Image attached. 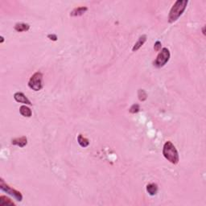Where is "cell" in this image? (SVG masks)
<instances>
[{"instance_id": "1", "label": "cell", "mask_w": 206, "mask_h": 206, "mask_svg": "<svg viewBox=\"0 0 206 206\" xmlns=\"http://www.w3.org/2000/svg\"><path fill=\"white\" fill-rule=\"evenodd\" d=\"M188 3V0H177L172 7L171 8L169 15H168V22L174 23L182 15L184 11L186 9V7Z\"/></svg>"}, {"instance_id": "2", "label": "cell", "mask_w": 206, "mask_h": 206, "mask_svg": "<svg viewBox=\"0 0 206 206\" xmlns=\"http://www.w3.org/2000/svg\"><path fill=\"white\" fill-rule=\"evenodd\" d=\"M163 155L164 158L172 164H177L179 163L180 158L178 151L176 150V147L170 141H168L164 143L163 147Z\"/></svg>"}, {"instance_id": "3", "label": "cell", "mask_w": 206, "mask_h": 206, "mask_svg": "<svg viewBox=\"0 0 206 206\" xmlns=\"http://www.w3.org/2000/svg\"><path fill=\"white\" fill-rule=\"evenodd\" d=\"M28 87L34 91H39L43 88V74L40 72H35L28 81Z\"/></svg>"}, {"instance_id": "4", "label": "cell", "mask_w": 206, "mask_h": 206, "mask_svg": "<svg viewBox=\"0 0 206 206\" xmlns=\"http://www.w3.org/2000/svg\"><path fill=\"white\" fill-rule=\"evenodd\" d=\"M170 52L168 50V48H162L161 52L159 53L156 60L154 61V65L157 68L164 67L168 62V60L170 59Z\"/></svg>"}, {"instance_id": "5", "label": "cell", "mask_w": 206, "mask_h": 206, "mask_svg": "<svg viewBox=\"0 0 206 206\" xmlns=\"http://www.w3.org/2000/svg\"><path fill=\"white\" fill-rule=\"evenodd\" d=\"M0 188H1V189H2L3 192H7V193L10 195V196H13L16 200H18V201H22L23 196L22 194H21V192L15 190L14 188H11L8 184H5L4 180H2V178L0 179Z\"/></svg>"}, {"instance_id": "6", "label": "cell", "mask_w": 206, "mask_h": 206, "mask_svg": "<svg viewBox=\"0 0 206 206\" xmlns=\"http://www.w3.org/2000/svg\"><path fill=\"white\" fill-rule=\"evenodd\" d=\"M14 99L17 102H20V103H23V104H26L31 106L32 105V102H30V100L27 98L24 94L21 92H17L14 94Z\"/></svg>"}, {"instance_id": "7", "label": "cell", "mask_w": 206, "mask_h": 206, "mask_svg": "<svg viewBox=\"0 0 206 206\" xmlns=\"http://www.w3.org/2000/svg\"><path fill=\"white\" fill-rule=\"evenodd\" d=\"M11 143L13 145L20 147H24L28 144V138H27L26 136L14 138V139L11 140Z\"/></svg>"}, {"instance_id": "8", "label": "cell", "mask_w": 206, "mask_h": 206, "mask_svg": "<svg viewBox=\"0 0 206 206\" xmlns=\"http://www.w3.org/2000/svg\"><path fill=\"white\" fill-rule=\"evenodd\" d=\"M147 41V36L146 35H142V36H141L138 38V40L137 41L135 44H134V45L133 46L132 48V51L133 52H136V51H138V49H139L144 44V43L146 42Z\"/></svg>"}, {"instance_id": "9", "label": "cell", "mask_w": 206, "mask_h": 206, "mask_svg": "<svg viewBox=\"0 0 206 206\" xmlns=\"http://www.w3.org/2000/svg\"><path fill=\"white\" fill-rule=\"evenodd\" d=\"M88 11V8L86 7H79L75 8L70 13V16H81L84 15L86 11Z\"/></svg>"}, {"instance_id": "10", "label": "cell", "mask_w": 206, "mask_h": 206, "mask_svg": "<svg viewBox=\"0 0 206 206\" xmlns=\"http://www.w3.org/2000/svg\"><path fill=\"white\" fill-rule=\"evenodd\" d=\"M146 189L147 192H148V194L150 195V196H155V195H156L157 192H158V186H157L156 184L151 183V184H149L147 185Z\"/></svg>"}, {"instance_id": "11", "label": "cell", "mask_w": 206, "mask_h": 206, "mask_svg": "<svg viewBox=\"0 0 206 206\" xmlns=\"http://www.w3.org/2000/svg\"><path fill=\"white\" fill-rule=\"evenodd\" d=\"M30 25L28 24H24V23H18L15 25V30L18 32H27L29 30Z\"/></svg>"}, {"instance_id": "12", "label": "cell", "mask_w": 206, "mask_h": 206, "mask_svg": "<svg viewBox=\"0 0 206 206\" xmlns=\"http://www.w3.org/2000/svg\"><path fill=\"white\" fill-rule=\"evenodd\" d=\"M20 112L24 117H27V118H30V117H32V110H31V109L29 108L28 106H25V105L20 106Z\"/></svg>"}, {"instance_id": "13", "label": "cell", "mask_w": 206, "mask_h": 206, "mask_svg": "<svg viewBox=\"0 0 206 206\" xmlns=\"http://www.w3.org/2000/svg\"><path fill=\"white\" fill-rule=\"evenodd\" d=\"M77 142L81 147H87L90 145V141L88 138H86L82 134H79L77 137Z\"/></svg>"}, {"instance_id": "14", "label": "cell", "mask_w": 206, "mask_h": 206, "mask_svg": "<svg viewBox=\"0 0 206 206\" xmlns=\"http://www.w3.org/2000/svg\"><path fill=\"white\" fill-rule=\"evenodd\" d=\"M0 205L1 206H14L15 203L11 199L5 196H0Z\"/></svg>"}, {"instance_id": "15", "label": "cell", "mask_w": 206, "mask_h": 206, "mask_svg": "<svg viewBox=\"0 0 206 206\" xmlns=\"http://www.w3.org/2000/svg\"><path fill=\"white\" fill-rule=\"evenodd\" d=\"M138 98L140 102H144L147 98V94L145 92L144 90H138Z\"/></svg>"}, {"instance_id": "16", "label": "cell", "mask_w": 206, "mask_h": 206, "mask_svg": "<svg viewBox=\"0 0 206 206\" xmlns=\"http://www.w3.org/2000/svg\"><path fill=\"white\" fill-rule=\"evenodd\" d=\"M140 110V106L138 104H134L132 105V106H130V110H129V111H130L131 114H136V113H138V111Z\"/></svg>"}, {"instance_id": "17", "label": "cell", "mask_w": 206, "mask_h": 206, "mask_svg": "<svg viewBox=\"0 0 206 206\" xmlns=\"http://www.w3.org/2000/svg\"><path fill=\"white\" fill-rule=\"evenodd\" d=\"M161 46H162V44H161V42L160 41H156L154 44V49L155 51L156 52H159V51L161 49Z\"/></svg>"}, {"instance_id": "18", "label": "cell", "mask_w": 206, "mask_h": 206, "mask_svg": "<svg viewBox=\"0 0 206 206\" xmlns=\"http://www.w3.org/2000/svg\"><path fill=\"white\" fill-rule=\"evenodd\" d=\"M48 38L52 41H56L57 40V36L55 34H49L48 35Z\"/></svg>"}, {"instance_id": "19", "label": "cell", "mask_w": 206, "mask_h": 206, "mask_svg": "<svg viewBox=\"0 0 206 206\" xmlns=\"http://www.w3.org/2000/svg\"><path fill=\"white\" fill-rule=\"evenodd\" d=\"M204 28H205V27H203L202 32H203V34H204V35H205V32H204Z\"/></svg>"}]
</instances>
